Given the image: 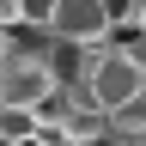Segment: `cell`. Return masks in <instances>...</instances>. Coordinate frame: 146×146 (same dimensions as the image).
Instances as JSON below:
<instances>
[{"instance_id": "cell-1", "label": "cell", "mask_w": 146, "mask_h": 146, "mask_svg": "<svg viewBox=\"0 0 146 146\" xmlns=\"http://www.w3.org/2000/svg\"><path fill=\"white\" fill-rule=\"evenodd\" d=\"M61 79H55L49 61H36V55H6L0 61V104H25L36 110L43 104V91H55Z\"/></svg>"}, {"instance_id": "cell-2", "label": "cell", "mask_w": 146, "mask_h": 146, "mask_svg": "<svg viewBox=\"0 0 146 146\" xmlns=\"http://www.w3.org/2000/svg\"><path fill=\"white\" fill-rule=\"evenodd\" d=\"M49 31L67 36V43H110V0H55Z\"/></svg>"}, {"instance_id": "cell-3", "label": "cell", "mask_w": 146, "mask_h": 146, "mask_svg": "<svg viewBox=\"0 0 146 146\" xmlns=\"http://www.w3.org/2000/svg\"><path fill=\"white\" fill-rule=\"evenodd\" d=\"M73 104H79V91H73V85H55V91H43V104H36V128L61 134V128H67V116H73Z\"/></svg>"}, {"instance_id": "cell-4", "label": "cell", "mask_w": 146, "mask_h": 146, "mask_svg": "<svg viewBox=\"0 0 146 146\" xmlns=\"http://www.w3.org/2000/svg\"><path fill=\"white\" fill-rule=\"evenodd\" d=\"M110 128H116V134H146V85L134 91V98H128V104H116V110H110Z\"/></svg>"}, {"instance_id": "cell-5", "label": "cell", "mask_w": 146, "mask_h": 146, "mask_svg": "<svg viewBox=\"0 0 146 146\" xmlns=\"http://www.w3.org/2000/svg\"><path fill=\"white\" fill-rule=\"evenodd\" d=\"M18 12H25V0H0V25H18Z\"/></svg>"}, {"instance_id": "cell-6", "label": "cell", "mask_w": 146, "mask_h": 146, "mask_svg": "<svg viewBox=\"0 0 146 146\" xmlns=\"http://www.w3.org/2000/svg\"><path fill=\"white\" fill-rule=\"evenodd\" d=\"M134 31H140V36H146V0H140V18H134Z\"/></svg>"}, {"instance_id": "cell-7", "label": "cell", "mask_w": 146, "mask_h": 146, "mask_svg": "<svg viewBox=\"0 0 146 146\" xmlns=\"http://www.w3.org/2000/svg\"><path fill=\"white\" fill-rule=\"evenodd\" d=\"M140 146H146V134H140Z\"/></svg>"}]
</instances>
